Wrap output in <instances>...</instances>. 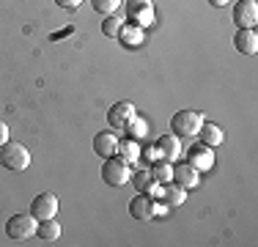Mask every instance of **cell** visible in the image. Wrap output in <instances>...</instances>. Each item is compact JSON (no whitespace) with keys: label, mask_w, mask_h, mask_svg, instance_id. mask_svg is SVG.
<instances>
[{"label":"cell","mask_w":258,"mask_h":247,"mask_svg":"<svg viewBox=\"0 0 258 247\" xmlns=\"http://www.w3.org/2000/svg\"><path fill=\"white\" fill-rule=\"evenodd\" d=\"M36 225H39V220L33 217V214H14V217L6 220V236L14 239V242H28L30 236H36Z\"/></svg>","instance_id":"5b68a950"},{"label":"cell","mask_w":258,"mask_h":247,"mask_svg":"<svg viewBox=\"0 0 258 247\" xmlns=\"http://www.w3.org/2000/svg\"><path fill=\"white\" fill-rule=\"evenodd\" d=\"M187 162L192 165L198 173H206L214 168V148L212 146H204V143H195L192 148H189L187 154Z\"/></svg>","instance_id":"9c48e42d"},{"label":"cell","mask_w":258,"mask_h":247,"mask_svg":"<svg viewBox=\"0 0 258 247\" xmlns=\"http://www.w3.org/2000/svg\"><path fill=\"white\" fill-rule=\"evenodd\" d=\"M94 151L99 154L102 159H107V157H113L115 151H118V138H115L113 132H96L94 135Z\"/></svg>","instance_id":"5bb4252c"},{"label":"cell","mask_w":258,"mask_h":247,"mask_svg":"<svg viewBox=\"0 0 258 247\" xmlns=\"http://www.w3.org/2000/svg\"><path fill=\"white\" fill-rule=\"evenodd\" d=\"M118 154L121 159H124V162H129V165H135V162H140V143L138 140H118Z\"/></svg>","instance_id":"ac0fdd59"},{"label":"cell","mask_w":258,"mask_h":247,"mask_svg":"<svg viewBox=\"0 0 258 247\" xmlns=\"http://www.w3.org/2000/svg\"><path fill=\"white\" fill-rule=\"evenodd\" d=\"M201 124H204V113L201 110H179L170 118V132L179 135V138H195Z\"/></svg>","instance_id":"277c9868"},{"label":"cell","mask_w":258,"mask_h":247,"mask_svg":"<svg viewBox=\"0 0 258 247\" xmlns=\"http://www.w3.org/2000/svg\"><path fill=\"white\" fill-rule=\"evenodd\" d=\"M118 30H121V20H115L113 14H110V17H104V22H102V33H104V36L115 39V36H118Z\"/></svg>","instance_id":"603a6c76"},{"label":"cell","mask_w":258,"mask_h":247,"mask_svg":"<svg viewBox=\"0 0 258 247\" xmlns=\"http://www.w3.org/2000/svg\"><path fill=\"white\" fill-rule=\"evenodd\" d=\"M115 39H118L124 47L135 49V47L143 44L146 30H143V28H138V25H132V22H121V30H118V36H115Z\"/></svg>","instance_id":"4fadbf2b"},{"label":"cell","mask_w":258,"mask_h":247,"mask_svg":"<svg viewBox=\"0 0 258 247\" xmlns=\"http://www.w3.org/2000/svg\"><path fill=\"white\" fill-rule=\"evenodd\" d=\"M157 146H159V151H162V159H168V162H176V159L181 157V140H179V135H173V132L157 138Z\"/></svg>","instance_id":"9a60e30c"},{"label":"cell","mask_w":258,"mask_h":247,"mask_svg":"<svg viewBox=\"0 0 258 247\" xmlns=\"http://www.w3.org/2000/svg\"><path fill=\"white\" fill-rule=\"evenodd\" d=\"M126 17L132 25L138 28H149L157 20V11H154V0H126Z\"/></svg>","instance_id":"8992f818"},{"label":"cell","mask_w":258,"mask_h":247,"mask_svg":"<svg viewBox=\"0 0 258 247\" xmlns=\"http://www.w3.org/2000/svg\"><path fill=\"white\" fill-rule=\"evenodd\" d=\"M198 181H201V173L189 162H179L176 159L173 162V184H179L184 190H192V187H198Z\"/></svg>","instance_id":"8fae6325"},{"label":"cell","mask_w":258,"mask_h":247,"mask_svg":"<svg viewBox=\"0 0 258 247\" xmlns=\"http://www.w3.org/2000/svg\"><path fill=\"white\" fill-rule=\"evenodd\" d=\"M135 115H138V110H135L132 102H115L107 110V124H110V129H124Z\"/></svg>","instance_id":"30bf717a"},{"label":"cell","mask_w":258,"mask_h":247,"mask_svg":"<svg viewBox=\"0 0 258 247\" xmlns=\"http://www.w3.org/2000/svg\"><path fill=\"white\" fill-rule=\"evenodd\" d=\"M140 159H146V162H157V159H162V151H159V146H146L140 148Z\"/></svg>","instance_id":"cb8c5ba5"},{"label":"cell","mask_w":258,"mask_h":247,"mask_svg":"<svg viewBox=\"0 0 258 247\" xmlns=\"http://www.w3.org/2000/svg\"><path fill=\"white\" fill-rule=\"evenodd\" d=\"M124 132H126L129 140H138L140 143V140H146V135H149V121L140 118V115H135V118L124 127Z\"/></svg>","instance_id":"d6986e66"},{"label":"cell","mask_w":258,"mask_h":247,"mask_svg":"<svg viewBox=\"0 0 258 247\" xmlns=\"http://www.w3.org/2000/svg\"><path fill=\"white\" fill-rule=\"evenodd\" d=\"M129 181H132V187L138 190V193H146V195H149L151 190H154V184H157L154 176H151V170H135Z\"/></svg>","instance_id":"44dd1931"},{"label":"cell","mask_w":258,"mask_h":247,"mask_svg":"<svg viewBox=\"0 0 258 247\" xmlns=\"http://www.w3.org/2000/svg\"><path fill=\"white\" fill-rule=\"evenodd\" d=\"M170 206H165V203H159L154 201L151 195H146V193H138L129 201V214H132V220H143V222H151V220H157L159 214H165Z\"/></svg>","instance_id":"6da1fadb"},{"label":"cell","mask_w":258,"mask_h":247,"mask_svg":"<svg viewBox=\"0 0 258 247\" xmlns=\"http://www.w3.org/2000/svg\"><path fill=\"white\" fill-rule=\"evenodd\" d=\"M36 236L41 239V242H58L60 239V222L58 220H41L39 225H36Z\"/></svg>","instance_id":"e0dca14e"},{"label":"cell","mask_w":258,"mask_h":247,"mask_svg":"<svg viewBox=\"0 0 258 247\" xmlns=\"http://www.w3.org/2000/svg\"><path fill=\"white\" fill-rule=\"evenodd\" d=\"M233 47H236V52H242V55H255L258 52L255 28H236V33H233Z\"/></svg>","instance_id":"7c38bea8"},{"label":"cell","mask_w":258,"mask_h":247,"mask_svg":"<svg viewBox=\"0 0 258 247\" xmlns=\"http://www.w3.org/2000/svg\"><path fill=\"white\" fill-rule=\"evenodd\" d=\"M55 3H58L60 9H77V6L83 3V0H55Z\"/></svg>","instance_id":"d4e9b609"},{"label":"cell","mask_w":258,"mask_h":247,"mask_svg":"<svg viewBox=\"0 0 258 247\" xmlns=\"http://www.w3.org/2000/svg\"><path fill=\"white\" fill-rule=\"evenodd\" d=\"M151 176H154V181H159V184L173 181V162H168V159L151 162Z\"/></svg>","instance_id":"ffe728a7"},{"label":"cell","mask_w":258,"mask_h":247,"mask_svg":"<svg viewBox=\"0 0 258 247\" xmlns=\"http://www.w3.org/2000/svg\"><path fill=\"white\" fill-rule=\"evenodd\" d=\"M58 195L55 193H41V195H36L33 201H30V214H33L36 220H52L55 214H58Z\"/></svg>","instance_id":"52a82bcc"},{"label":"cell","mask_w":258,"mask_h":247,"mask_svg":"<svg viewBox=\"0 0 258 247\" xmlns=\"http://www.w3.org/2000/svg\"><path fill=\"white\" fill-rule=\"evenodd\" d=\"M223 129L217 127V124H209V121H204L201 124V129H198V140L204 146H212V148H217L220 143H223Z\"/></svg>","instance_id":"2e32d148"},{"label":"cell","mask_w":258,"mask_h":247,"mask_svg":"<svg viewBox=\"0 0 258 247\" xmlns=\"http://www.w3.org/2000/svg\"><path fill=\"white\" fill-rule=\"evenodd\" d=\"M0 165H3L6 170H28L30 165V151L22 143H17V140H6L3 146H0Z\"/></svg>","instance_id":"7a4b0ae2"},{"label":"cell","mask_w":258,"mask_h":247,"mask_svg":"<svg viewBox=\"0 0 258 247\" xmlns=\"http://www.w3.org/2000/svg\"><path fill=\"white\" fill-rule=\"evenodd\" d=\"M6 140H9V127H6L3 121H0V146H3Z\"/></svg>","instance_id":"484cf974"},{"label":"cell","mask_w":258,"mask_h":247,"mask_svg":"<svg viewBox=\"0 0 258 247\" xmlns=\"http://www.w3.org/2000/svg\"><path fill=\"white\" fill-rule=\"evenodd\" d=\"M231 17H233V22H236V28H255V22H258V3H255V0H239V3L233 6Z\"/></svg>","instance_id":"ba28073f"},{"label":"cell","mask_w":258,"mask_h":247,"mask_svg":"<svg viewBox=\"0 0 258 247\" xmlns=\"http://www.w3.org/2000/svg\"><path fill=\"white\" fill-rule=\"evenodd\" d=\"M121 3H124V0H91V9L102 17H110L121 9Z\"/></svg>","instance_id":"7402d4cb"},{"label":"cell","mask_w":258,"mask_h":247,"mask_svg":"<svg viewBox=\"0 0 258 247\" xmlns=\"http://www.w3.org/2000/svg\"><path fill=\"white\" fill-rule=\"evenodd\" d=\"M231 0H209V6H214V9H223V6H228Z\"/></svg>","instance_id":"4316f807"},{"label":"cell","mask_w":258,"mask_h":247,"mask_svg":"<svg viewBox=\"0 0 258 247\" xmlns=\"http://www.w3.org/2000/svg\"><path fill=\"white\" fill-rule=\"evenodd\" d=\"M129 178H132V165L124 162L118 154L104 159V165H102V181L104 184H110V187H124V184H129Z\"/></svg>","instance_id":"3957f363"}]
</instances>
